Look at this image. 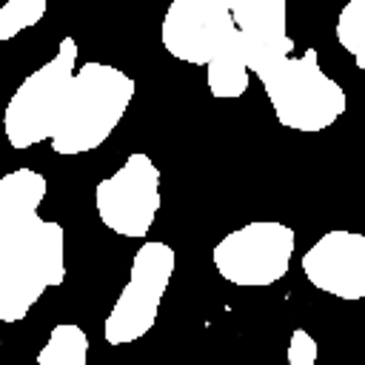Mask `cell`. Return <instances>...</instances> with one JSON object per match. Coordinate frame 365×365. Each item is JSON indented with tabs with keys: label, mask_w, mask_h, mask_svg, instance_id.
I'll list each match as a JSON object with an SVG mask.
<instances>
[{
	"label": "cell",
	"mask_w": 365,
	"mask_h": 365,
	"mask_svg": "<svg viewBox=\"0 0 365 365\" xmlns=\"http://www.w3.org/2000/svg\"><path fill=\"white\" fill-rule=\"evenodd\" d=\"M134 91V77L108 63L88 60L86 66L74 68L66 108L51 137L54 154L74 157L100 148L120 125Z\"/></svg>",
	"instance_id": "2"
},
{
	"label": "cell",
	"mask_w": 365,
	"mask_h": 365,
	"mask_svg": "<svg viewBox=\"0 0 365 365\" xmlns=\"http://www.w3.org/2000/svg\"><path fill=\"white\" fill-rule=\"evenodd\" d=\"M317 359V342L305 328H297L288 342V362L291 365H314Z\"/></svg>",
	"instance_id": "16"
},
{
	"label": "cell",
	"mask_w": 365,
	"mask_h": 365,
	"mask_svg": "<svg viewBox=\"0 0 365 365\" xmlns=\"http://www.w3.org/2000/svg\"><path fill=\"white\" fill-rule=\"evenodd\" d=\"M46 200V177L34 168H14L0 177V211H37Z\"/></svg>",
	"instance_id": "12"
},
{
	"label": "cell",
	"mask_w": 365,
	"mask_h": 365,
	"mask_svg": "<svg viewBox=\"0 0 365 365\" xmlns=\"http://www.w3.org/2000/svg\"><path fill=\"white\" fill-rule=\"evenodd\" d=\"M234 29L242 40L245 66L259 71L279 57L294 51V40L285 31L288 3L285 0H225Z\"/></svg>",
	"instance_id": "10"
},
{
	"label": "cell",
	"mask_w": 365,
	"mask_h": 365,
	"mask_svg": "<svg viewBox=\"0 0 365 365\" xmlns=\"http://www.w3.org/2000/svg\"><path fill=\"white\" fill-rule=\"evenodd\" d=\"M86 359H88V336L74 322L54 325L48 342L37 351L40 365H86Z\"/></svg>",
	"instance_id": "13"
},
{
	"label": "cell",
	"mask_w": 365,
	"mask_h": 365,
	"mask_svg": "<svg viewBox=\"0 0 365 365\" xmlns=\"http://www.w3.org/2000/svg\"><path fill=\"white\" fill-rule=\"evenodd\" d=\"M302 274L331 297L356 302L365 297V237L348 228L325 231L305 254Z\"/></svg>",
	"instance_id": "9"
},
{
	"label": "cell",
	"mask_w": 365,
	"mask_h": 365,
	"mask_svg": "<svg viewBox=\"0 0 365 365\" xmlns=\"http://www.w3.org/2000/svg\"><path fill=\"white\" fill-rule=\"evenodd\" d=\"M43 14H46V0H6L0 6V40H11L23 29L37 26Z\"/></svg>",
	"instance_id": "15"
},
{
	"label": "cell",
	"mask_w": 365,
	"mask_h": 365,
	"mask_svg": "<svg viewBox=\"0 0 365 365\" xmlns=\"http://www.w3.org/2000/svg\"><path fill=\"white\" fill-rule=\"evenodd\" d=\"M63 279V225L37 211H0V322H20Z\"/></svg>",
	"instance_id": "1"
},
{
	"label": "cell",
	"mask_w": 365,
	"mask_h": 365,
	"mask_svg": "<svg viewBox=\"0 0 365 365\" xmlns=\"http://www.w3.org/2000/svg\"><path fill=\"white\" fill-rule=\"evenodd\" d=\"M171 274H174V248L168 242L151 240L137 248L131 259L128 282L123 285L103 325V336L108 345L117 348L134 342L154 328L160 299L171 282Z\"/></svg>",
	"instance_id": "5"
},
{
	"label": "cell",
	"mask_w": 365,
	"mask_h": 365,
	"mask_svg": "<svg viewBox=\"0 0 365 365\" xmlns=\"http://www.w3.org/2000/svg\"><path fill=\"white\" fill-rule=\"evenodd\" d=\"M336 40L354 57L356 68H365V0H348L336 17Z\"/></svg>",
	"instance_id": "14"
},
{
	"label": "cell",
	"mask_w": 365,
	"mask_h": 365,
	"mask_svg": "<svg viewBox=\"0 0 365 365\" xmlns=\"http://www.w3.org/2000/svg\"><path fill=\"white\" fill-rule=\"evenodd\" d=\"M205 80H208V91L217 100H237L248 91V66L237 29L205 63Z\"/></svg>",
	"instance_id": "11"
},
{
	"label": "cell",
	"mask_w": 365,
	"mask_h": 365,
	"mask_svg": "<svg viewBox=\"0 0 365 365\" xmlns=\"http://www.w3.org/2000/svg\"><path fill=\"white\" fill-rule=\"evenodd\" d=\"M74 66H77V40L63 37L57 54L40 68H34L17 86V91L11 94L3 111V131L11 148L23 151L54 137L71 88Z\"/></svg>",
	"instance_id": "4"
},
{
	"label": "cell",
	"mask_w": 365,
	"mask_h": 365,
	"mask_svg": "<svg viewBox=\"0 0 365 365\" xmlns=\"http://www.w3.org/2000/svg\"><path fill=\"white\" fill-rule=\"evenodd\" d=\"M294 257V231L277 220H254L225 234L214 251V268L222 279L242 288L274 285L288 274Z\"/></svg>",
	"instance_id": "6"
},
{
	"label": "cell",
	"mask_w": 365,
	"mask_h": 365,
	"mask_svg": "<svg viewBox=\"0 0 365 365\" xmlns=\"http://www.w3.org/2000/svg\"><path fill=\"white\" fill-rule=\"evenodd\" d=\"M234 31L225 0H171L160 26V43L182 63L205 66Z\"/></svg>",
	"instance_id": "8"
},
{
	"label": "cell",
	"mask_w": 365,
	"mask_h": 365,
	"mask_svg": "<svg viewBox=\"0 0 365 365\" xmlns=\"http://www.w3.org/2000/svg\"><path fill=\"white\" fill-rule=\"evenodd\" d=\"M0 345H3V336H0Z\"/></svg>",
	"instance_id": "17"
},
{
	"label": "cell",
	"mask_w": 365,
	"mask_h": 365,
	"mask_svg": "<svg viewBox=\"0 0 365 365\" xmlns=\"http://www.w3.org/2000/svg\"><path fill=\"white\" fill-rule=\"evenodd\" d=\"M97 217L120 237H145L163 205L160 171L148 154H131L111 177L94 188Z\"/></svg>",
	"instance_id": "7"
},
{
	"label": "cell",
	"mask_w": 365,
	"mask_h": 365,
	"mask_svg": "<svg viewBox=\"0 0 365 365\" xmlns=\"http://www.w3.org/2000/svg\"><path fill=\"white\" fill-rule=\"evenodd\" d=\"M254 74L259 77L265 97L285 128L322 131L345 114L348 97L342 86L319 68L314 48H305L302 57H279Z\"/></svg>",
	"instance_id": "3"
}]
</instances>
